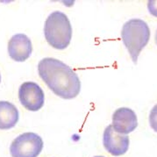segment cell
Returning a JSON list of instances; mask_svg holds the SVG:
<instances>
[{"mask_svg":"<svg viewBox=\"0 0 157 157\" xmlns=\"http://www.w3.org/2000/svg\"><path fill=\"white\" fill-rule=\"evenodd\" d=\"M137 126V116L132 109L121 107L113 113V126L116 132L122 134H127L134 131Z\"/></svg>","mask_w":157,"mask_h":157,"instance_id":"52a82bcc","label":"cell"},{"mask_svg":"<svg viewBox=\"0 0 157 157\" xmlns=\"http://www.w3.org/2000/svg\"><path fill=\"white\" fill-rule=\"evenodd\" d=\"M121 38L133 63L137 64L139 56L150 38V30L147 24L140 19L128 20L122 27Z\"/></svg>","mask_w":157,"mask_h":157,"instance_id":"7a4b0ae2","label":"cell"},{"mask_svg":"<svg viewBox=\"0 0 157 157\" xmlns=\"http://www.w3.org/2000/svg\"><path fill=\"white\" fill-rule=\"evenodd\" d=\"M32 50L31 40L23 33L13 35L8 42L9 56L16 62H25L31 56Z\"/></svg>","mask_w":157,"mask_h":157,"instance_id":"ba28073f","label":"cell"},{"mask_svg":"<svg viewBox=\"0 0 157 157\" xmlns=\"http://www.w3.org/2000/svg\"><path fill=\"white\" fill-rule=\"evenodd\" d=\"M40 78L48 87L63 99H72L81 90V82L75 71L55 58H44L38 64Z\"/></svg>","mask_w":157,"mask_h":157,"instance_id":"6da1fadb","label":"cell"},{"mask_svg":"<svg viewBox=\"0 0 157 157\" xmlns=\"http://www.w3.org/2000/svg\"><path fill=\"white\" fill-rule=\"evenodd\" d=\"M94 157H104V156H94Z\"/></svg>","mask_w":157,"mask_h":157,"instance_id":"5bb4252c","label":"cell"},{"mask_svg":"<svg viewBox=\"0 0 157 157\" xmlns=\"http://www.w3.org/2000/svg\"><path fill=\"white\" fill-rule=\"evenodd\" d=\"M19 121V111L8 101H0V129L13 128Z\"/></svg>","mask_w":157,"mask_h":157,"instance_id":"9c48e42d","label":"cell"},{"mask_svg":"<svg viewBox=\"0 0 157 157\" xmlns=\"http://www.w3.org/2000/svg\"><path fill=\"white\" fill-rule=\"evenodd\" d=\"M0 82H1V75H0Z\"/></svg>","mask_w":157,"mask_h":157,"instance_id":"4fadbf2b","label":"cell"},{"mask_svg":"<svg viewBox=\"0 0 157 157\" xmlns=\"http://www.w3.org/2000/svg\"><path fill=\"white\" fill-rule=\"evenodd\" d=\"M44 34L48 43L53 48L65 49L72 38V26L67 15L58 11L51 13L45 22Z\"/></svg>","mask_w":157,"mask_h":157,"instance_id":"3957f363","label":"cell"},{"mask_svg":"<svg viewBox=\"0 0 157 157\" xmlns=\"http://www.w3.org/2000/svg\"><path fill=\"white\" fill-rule=\"evenodd\" d=\"M155 43L157 45V31H156V33H155Z\"/></svg>","mask_w":157,"mask_h":157,"instance_id":"7c38bea8","label":"cell"},{"mask_svg":"<svg viewBox=\"0 0 157 157\" xmlns=\"http://www.w3.org/2000/svg\"><path fill=\"white\" fill-rule=\"evenodd\" d=\"M43 148V140L34 132H25L19 135L10 147L13 157H37Z\"/></svg>","mask_w":157,"mask_h":157,"instance_id":"277c9868","label":"cell"},{"mask_svg":"<svg viewBox=\"0 0 157 157\" xmlns=\"http://www.w3.org/2000/svg\"><path fill=\"white\" fill-rule=\"evenodd\" d=\"M19 98L28 111L36 112L44 105V92L36 82H23L19 89Z\"/></svg>","mask_w":157,"mask_h":157,"instance_id":"5b68a950","label":"cell"},{"mask_svg":"<svg viewBox=\"0 0 157 157\" xmlns=\"http://www.w3.org/2000/svg\"><path fill=\"white\" fill-rule=\"evenodd\" d=\"M149 124L152 129L157 132V105L152 108L149 114Z\"/></svg>","mask_w":157,"mask_h":157,"instance_id":"30bf717a","label":"cell"},{"mask_svg":"<svg viewBox=\"0 0 157 157\" xmlns=\"http://www.w3.org/2000/svg\"><path fill=\"white\" fill-rule=\"evenodd\" d=\"M147 7H148L149 13H150L153 16L157 17V1H155V0L148 1Z\"/></svg>","mask_w":157,"mask_h":157,"instance_id":"8fae6325","label":"cell"},{"mask_svg":"<svg viewBox=\"0 0 157 157\" xmlns=\"http://www.w3.org/2000/svg\"><path fill=\"white\" fill-rule=\"evenodd\" d=\"M129 142V137L116 132L113 125H110L105 128L103 136V143L107 152L113 156L125 155L128 150Z\"/></svg>","mask_w":157,"mask_h":157,"instance_id":"8992f818","label":"cell"}]
</instances>
